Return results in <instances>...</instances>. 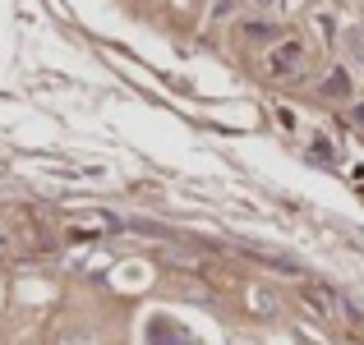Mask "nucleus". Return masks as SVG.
I'll use <instances>...</instances> for the list:
<instances>
[{"label": "nucleus", "instance_id": "f257e3e1", "mask_svg": "<svg viewBox=\"0 0 364 345\" xmlns=\"http://www.w3.org/2000/svg\"><path fill=\"white\" fill-rule=\"evenodd\" d=\"M263 70H267V79H282V83L304 79V70H309V46H304L300 37H282V42L263 55Z\"/></svg>", "mask_w": 364, "mask_h": 345}, {"label": "nucleus", "instance_id": "f03ea898", "mask_svg": "<svg viewBox=\"0 0 364 345\" xmlns=\"http://www.w3.org/2000/svg\"><path fill=\"white\" fill-rule=\"evenodd\" d=\"M148 345H198V341L189 336L180 322H171V318H152V322H148Z\"/></svg>", "mask_w": 364, "mask_h": 345}, {"label": "nucleus", "instance_id": "7ed1b4c3", "mask_svg": "<svg viewBox=\"0 0 364 345\" xmlns=\"http://www.w3.org/2000/svg\"><path fill=\"white\" fill-rule=\"evenodd\" d=\"M300 300L309 304V309L318 313V318H332V313L341 309V300H337V295H332L328 285H314V281H309V285H300Z\"/></svg>", "mask_w": 364, "mask_h": 345}, {"label": "nucleus", "instance_id": "20e7f679", "mask_svg": "<svg viewBox=\"0 0 364 345\" xmlns=\"http://www.w3.org/2000/svg\"><path fill=\"white\" fill-rule=\"evenodd\" d=\"M350 92H355V83H350V74L341 70V65H337V70H328V79H323V97H332V102H346Z\"/></svg>", "mask_w": 364, "mask_h": 345}, {"label": "nucleus", "instance_id": "39448f33", "mask_svg": "<svg viewBox=\"0 0 364 345\" xmlns=\"http://www.w3.org/2000/svg\"><path fill=\"white\" fill-rule=\"evenodd\" d=\"M341 46H346V55L355 65H364V28H346V33H341Z\"/></svg>", "mask_w": 364, "mask_h": 345}, {"label": "nucleus", "instance_id": "423d86ee", "mask_svg": "<svg viewBox=\"0 0 364 345\" xmlns=\"http://www.w3.org/2000/svg\"><path fill=\"white\" fill-rule=\"evenodd\" d=\"M245 37H254V42H258V37H263V42H282L272 23H249V28H245Z\"/></svg>", "mask_w": 364, "mask_h": 345}, {"label": "nucleus", "instance_id": "0eeeda50", "mask_svg": "<svg viewBox=\"0 0 364 345\" xmlns=\"http://www.w3.org/2000/svg\"><path fill=\"white\" fill-rule=\"evenodd\" d=\"M314 157H323V161H332V143H328V138H314Z\"/></svg>", "mask_w": 364, "mask_h": 345}, {"label": "nucleus", "instance_id": "6e6552de", "mask_svg": "<svg viewBox=\"0 0 364 345\" xmlns=\"http://www.w3.org/2000/svg\"><path fill=\"white\" fill-rule=\"evenodd\" d=\"M254 309H258V313H272V295L258 290V295H254Z\"/></svg>", "mask_w": 364, "mask_h": 345}, {"label": "nucleus", "instance_id": "1a4fd4ad", "mask_svg": "<svg viewBox=\"0 0 364 345\" xmlns=\"http://www.w3.org/2000/svg\"><path fill=\"white\" fill-rule=\"evenodd\" d=\"M249 9H277V5H286V0H245Z\"/></svg>", "mask_w": 364, "mask_h": 345}, {"label": "nucleus", "instance_id": "9d476101", "mask_svg": "<svg viewBox=\"0 0 364 345\" xmlns=\"http://www.w3.org/2000/svg\"><path fill=\"white\" fill-rule=\"evenodd\" d=\"M350 124H355V129H364V106H350Z\"/></svg>", "mask_w": 364, "mask_h": 345}]
</instances>
